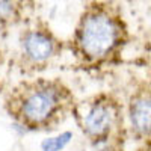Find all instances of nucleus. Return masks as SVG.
Returning a JSON list of instances; mask_svg holds the SVG:
<instances>
[{
	"mask_svg": "<svg viewBox=\"0 0 151 151\" xmlns=\"http://www.w3.org/2000/svg\"><path fill=\"white\" fill-rule=\"evenodd\" d=\"M77 104L70 88L58 77H33L17 83L5 100L9 116L32 132L55 130Z\"/></svg>",
	"mask_w": 151,
	"mask_h": 151,
	"instance_id": "obj_1",
	"label": "nucleus"
},
{
	"mask_svg": "<svg viewBox=\"0 0 151 151\" xmlns=\"http://www.w3.org/2000/svg\"><path fill=\"white\" fill-rule=\"evenodd\" d=\"M124 40V26L109 3H88L77 20L68 44L82 67H98L107 62Z\"/></svg>",
	"mask_w": 151,
	"mask_h": 151,
	"instance_id": "obj_2",
	"label": "nucleus"
},
{
	"mask_svg": "<svg viewBox=\"0 0 151 151\" xmlns=\"http://www.w3.org/2000/svg\"><path fill=\"white\" fill-rule=\"evenodd\" d=\"M65 44L41 20L26 23L18 30L15 60L29 74L45 70L62 55Z\"/></svg>",
	"mask_w": 151,
	"mask_h": 151,
	"instance_id": "obj_3",
	"label": "nucleus"
},
{
	"mask_svg": "<svg viewBox=\"0 0 151 151\" xmlns=\"http://www.w3.org/2000/svg\"><path fill=\"white\" fill-rule=\"evenodd\" d=\"M73 115L88 139L94 145H103L119 122V106L110 97L101 94L86 103H77Z\"/></svg>",
	"mask_w": 151,
	"mask_h": 151,
	"instance_id": "obj_4",
	"label": "nucleus"
},
{
	"mask_svg": "<svg viewBox=\"0 0 151 151\" xmlns=\"http://www.w3.org/2000/svg\"><path fill=\"white\" fill-rule=\"evenodd\" d=\"M129 121L132 130L141 137L151 136V94L137 92L129 103Z\"/></svg>",
	"mask_w": 151,
	"mask_h": 151,
	"instance_id": "obj_5",
	"label": "nucleus"
},
{
	"mask_svg": "<svg viewBox=\"0 0 151 151\" xmlns=\"http://www.w3.org/2000/svg\"><path fill=\"white\" fill-rule=\"evenodd\" d=\"M23 2H0V27H12L24 21Z\"/></svg>",
	"mask_w": 151,
	"mask_h": 151,
	"instance_id": "obj_6",
	"label": "nucleus"
},
{
	"mask_svg": "<svg viewBox=\"0 0 151 151\" xmlns=\"http://www.w3.org/2000/svg\"><path fill=\"white\" fill-rule=\"evenodd\" d=\"M73 133L71 132H64L56 137H47L41 144L42 151H62L71 141Z\"/></svg>",
	"mask_w": 151,
	"mask_h": 151,
	"instance_id": "obj_7",
	"label": "nucleus"
}]
</instances>
